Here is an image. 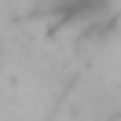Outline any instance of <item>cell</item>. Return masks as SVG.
Segmentation results:
<instances>
[{
    "instance_id": "1",
    "label": "cell",
    "mask_w": 121,
    "mask_h": 121,
    "mask_svg": "<svg viewBox=\"0 0 121 121\" xmlns=\"http://www.w3.org/2000/svg\"><path fill=\"white\" fill-rule=\"evenodd\" d=\"M106 4H110V0H48V11L59 15L62 22H88Z\"/></svg>"
}]
</instances>
